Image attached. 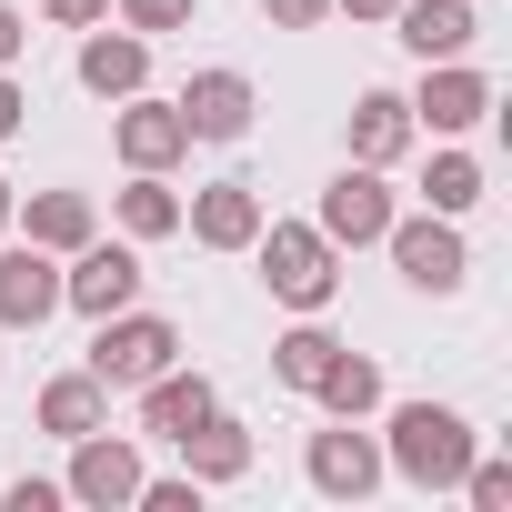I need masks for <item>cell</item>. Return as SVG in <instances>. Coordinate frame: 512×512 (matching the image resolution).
<instances>
[{
    "mask_svg": "<svg viewBox=\"0 0 512 512\" xmlns=\"http://www.w3.org/2000/svg\"><path fill=\"white\" fill-rule=\"evenodd\" d=\"M472 452L482 442L452 402H392V422H382V472H402L412 492H452Z\"/></svg>",
    "mask_w": 512,
    "mask_h": 512,
    "instance_id": "6da1fadb",
    "label": "cell"
},
{
    "mask_svg": "<svg viewBox=\"0 0 512 512\" xmlns=\"http://www.w3.org/2000/svg\"><path fill=\"white\" fill-rule=\"evenodd\" d=\"M251 251H262V292H272L282 312H332L342 251H332L322 221H262V231H251Z\"/></svg>",
    "mask_w": 512,
    "mask_h": 512,
    "instance_id": "7a4b0ae2",
    "label": "cell"
},
{
    "mask_svg": "<svg viewBox=\"0 0 512 512\" xmlns=\"http://www.w3.org/2000/svg\"><path fill=\"white\" fill-rule=\"evenodd\" d=\"M181 362V322H161V312H101L91 322V382L101 392H141L151 372H171Z\"/></svg>",
    "mask_w": 512,
    "mask_h": 512,
    "instance_id": "3957f363",
    "label": "cell"
},
{
    "mask_svg": "<svg viewBox=\"0 0 512 512\" xmlns=\"http://www.w3.org/2000/svg\"><path fill=\"white\" fill-rule=\"evenodd\" d=\"M392 272L412 282V292H462L472 282V251H462V231L442 221V211H392Z\"/></svg>",
    "mask_w": 512,
    "mask_h": 512,
    "instance_id": "277c9868",
    "label": "cell"
},
{
    "mask_svg": "<svg viewBox=\"0 0 512 512\" xmlns=\"http://www.w3.org/2000/svg\"><path fill=\"white\" fill-rule=\"evenodd\" d=\"M141 302V251L131 241H81L71 251V272H61V312H81V322H101V312H131Z\"/></svg>",
    "mask_w": 512,
    "mask_h": 512,
    "instance_id": "5b68a950",
    "label": "cell"
},
{
    "mask_svg": "<svg viewBox=\"0 0 512 512\" xmlns=\"http://www.w3.org/2000/svg\"><path fill=\"white\" fill-rule=\"evenodd\" d=\"M61 492L71 502H91V512H131V492H141V442L131 432H81L71 442V472H61Z\"/></svg>",
    "mask_w": 512,
    "mask_h": 512,
    "instance_id": "8992f818",
    "label": "cell"
},
{
    "mask_svg": "<svg viewBox=\"0 0 512 512\" xmlns=\"http://www.w3.org/2000/svg\"><path fill=\"white\" fill-rule=\"evenodd\" d=\"M412 121H422L432 141H462V131H482V121H492V71H472V61H422Z\"/></svg>",
    "mask_w": 512,
    "mask_h": 512,
    "instance_id": "52a82bcc",
    "label": "cell"
},
{
    "mask_svg": "<svg viewBox=\"0 0 512 512\" xmlns=\"http://www.w3.org/2000/svg\"><path fill=\"white\" fill-rule=\"evenodd\" d=\"M302 482H312L322 502H362V492H382V442H372L362 422H332V432L302 442Z\"/></svg>",
    "mask_w": 512,
    "mask_h": 512,
    "instance_id": "ba28073f",
    "label": "cell"
},
{
    "mask_svg": "<svg viewBox=\"0 0 512 512\" xmlns=\"http://www.w3.org/2000/svg\"><path fill=\"white\" fill-rule=\"evenodd\" d=\"M51 312H61V251L11 241L0 251V332H41Z\"/></svg>",
    "mask_w": 512,
    "mask_h": 512,
    "instance_id": "9c48e42d",
    "label": "cell"
},
{
    "mask_svg": "<svg viewBox=\"0 0 512 512\" xmlns=\"http://www.w3.org/2000/svg\"><path fill=\"white\" fill-rule=\"evenodd\" d=\"M322 231H332V251L382 241V231H392V181H382L372 161H342V181L322 191Z\"/></svg>",
    "mask_w": 512,
    "mask_h": 512,
    "instance_id": "30bf717a",
    "label": "cell"
},
{
    "mask_svg": "<svg viewBox=\"0 0 512 512\" xmlns=\"http://www.w3.org/2000/svg\"><path fill=\"white\" fill-rule=\"evenodd\" d=\"M111 141H121V161H131V171H171V161H191V121H181V101H151V91H131V101H121Z\"/></svg>",
    "mask_w": 512,
    "mask_h": 512,
    "instance_id": "8fae6325",
    "label": "cell"
},
{
    "mask_svg": "<svg viewBox=\"0 0 512 512\" xmlns=\"http://www.w3.org/2000/svg\"><path fill=\"white\" fill-rule=\"evenodd\" d=\"M181 231L201 251H251V231H262V191H251V181H211V191L181 201Z\"/></svg>",
    "mask_w": 512,
    "mask_h": 512,
    "instance_id": "7c38bea8",
    "label": "cell"
},
{
    "mask_svg": "<svg viewBox=\"0 0 512 512\" xmlns=\"http://www.w3.org/2000/svg\"><path fill=\"white\" fill-rule=\"evenodd\" d=\"M251 71H191V91H181V121H191V141H241L251 131Z\"/></svg>",
    "mask_w": 512,
    "mask_h": 512,
    "instance_id": "4fadbf2b",
    "label": "cell"
},
{
    "mask_svg": "<svg viewBox=\"0 0 512 512\" xmlns=\"http://www.w3.org/2000/svg\"><path fill=\"white\" fill-rule=\"evenodd\" d=\"M342 141H352V161L392 171V161L422 141V121H412V101H402V91H362V101H352V121H342Z\"/></svg>",
    "mask_w": 512,
    "mask_h": 512,
    "instance_id": "5bb4252c",
    "label": "cell"
},
{
    "mask_svg": "<svg viewBox=\"0 0 512 512\" xmlns=\"http://www.w3.org/2000/svg\"><path fill=\"white\" fill-rule=\"evenodd\" d=\"M392 31H402V51H412V61H462V51L482 41L472 0H402V11H392Z\"/></svg>",
    "mask_w": 512,
    "mask_h": 512,
    "instance_id": "9a60e30c",
    "label": "cell"
},
{
    "mask_svg": "<svg viewBox=\"0 0 512 512\" xmlns=\"http://www.w3.org/2000/svg\"><path fill=\"white\" fill-rule=\"evenodd\" d=\"M11 221H21V241H41V251L71 262V251L101 231V201L91 191H31V201H11Z\"/></svg>",
    "mask_w": 512,
    "mask_h": 512,
    "instance_id": "2e32d148",
    "label": "cell"
},
{
    "mask_svg": "<svg viewBox=\"0 0 512 512\" xmlns=\"http://www.w3.org/2000/svg\"><path fill=\"white\" fill-rule=\"evenodd\" d=\"M71 71H81V91H91V101H131V91L151 81V41H141V31H91Z\"/></svg>",
    "mask_w": 512,
    "mask_h": 512,
    "instance_id": "e0dca14e",
    "label": "cell"
},
{
    "mask_svg": "<svg viewBox=\"0 0 512 512\" xmlns=\"http://www.w3.org/2000/svg\"><path fill=\"white\" fill-rule=\"evenodd\" d=\"M181 462H191L201 492H211V482H241V472H251V422H231V412L211 402V412L181 432Z\"/></svg>",
    "mask_w": 512,
    "mask_h": 512,
    "instance_id": "ac0fdd59",
    "label": "cell"
},
{
    "mask_svg": "<svg viewBox=\"0 0 512 512\" xmlns=\"http://www.w3.org/2000/svg\"><path fill=\"white\" fill-rule=\"evenodd\" d=\"M312 402H322L332 422H372V412H382V362L342 342V352L322 362V382H312Z\"/></svg>",
    "mask_w": 512,
    "mask_h": 512,
    "instance_id": "d6986e66",
    "label": "cell"
},
{
    "mask_svg": "<svg viewBox=\"0 0 512 512\" xmlns=\"http://www.w3.org/2000/svg\"><path fill=\"white\" fill-rule=\"evenodd\" d=\"M211 402H221V392H211L201 372H181V362H171V372H151V382H141V432L181 442V432H191V422H201Z\"/></svg>",
    "mask_w": 512,
    "mask_h": 512,
    "instance_id": "ffe728a7",
    "label": "cell"
},
{
    "mask_svg": "<svg viewBox=\"0 0 512 512\" xmlns=\"http://www.w3.org/2000/svg\"><path fill=\"white\" fill-rule=\"evenodd\" d=\"M111 422V392L91 382V372H51L41 382V432L51 442H81V432H101Z\"/></svg>",
    "mask_w": 512,
    "mask_h": 512,
    "instance_id": "44dd1931",
    "label": "cell"
},
{
    "mask_svg": "<svg viewBox=\"0 0 512 512\" xmlns=\"http://www.w3.org/2000/svg\"><path fill=\"white\" fill-rule=\"evenodd\" d=\"M111 221H121V241H171L181 231V191L161 171H131V191H111Z\"/></svg>",
    "mask_w": 512,
    "mask_h": 512,
    "instance_id": "7402d4cb",
    "label": "cell"
},
{
    "mask_svg": "<svg viewBox=\"0 0 512 512\" xmlns=\"http://www.w3.org/2000/svg\"><path fill=\"white\" fill-rule=\"evenodd\" d=\"M472 201H482V161H472V151H432V171H422V211L462 221Z\"/></svg>",
    "mask_w": 512,
    "mask_h": 512,
    "instance_id": "603a6c76",
    "label": "cell"
},
{
    "mask_svg": "<svg viewBox=\"0 0 512 512\" xmlns=\"http://www.w3.org/2000/svg\"><path fill=\"white\" fill-rule=\"evenodd\" d=\"M332 352H342V342H332V332H322V312H302V322H292V332H282V342H272V372H282V382H292V392H312V382H322V362H332Z\"/></svg>",
    "mask_w": 512,
    "mask_h": 512,
    "instance_id": "cb8c5ba5",
    "label": "cell"
},
{
    "mask_svg": "<svg viewBox=\"0 0 512 512\" xmlns=\"http://www.w3.org/2000/svg\"><path fill=\"white\" fill-rule=\"evenodd\" d=\"M452 492H462V502H472V512H512V462H502V452H472V462H462V482H452Z\"/></svg>",
    "mask_w": 512,
    "mask_h": 512,
    "instance_id": "d4e9b609",
    "label": "cell"
},
{
    "mask_svg": "<svg viewBox=\"0 0 512 512\" xmlns=\"http://www.w3.org/2000/svg\"><path fill=\"white\" fill-rule=\"evenodd\" d=\"M111 11H121V31L161 41V31H191V11H201V0H111Z\"/></svg>",
    "mask_w": 512,
    "mask_h": 512,
    "instance_id": "484cf974",
    "label": "cell"
},
{
    "mask_svg": "<svg viewBox=\"0 0 512 512\" xmlns=\"http://www.w3.org/2000/svg\"><path fill=\"white\" fill-rule=\"evenodd\" d=\"M131 502H141V512H201V482H191V472H141Z\"/></svg>",
    "mask_w": 512,
    "mask_h": 512,
    "instance_id": "4316f807",
    "label": "cell"
},
{
    "mask_svg": "<svg viewBox=\"0 0 512 512\" xmlns=\"http://www.w3.org/2000/svg\"><path fill=\"white\" fill-rule=\"evenodd\" d=\"M262 21L272 31H312V21H332V0H262Z\"/></svg>",
    "mask_w": 512,
    "mask_h": 512,
    "instance_id": "83f0119b",
    "label": "cell"
},
{
    "mask_svg": "<svg viewBox=\"0 0 512 512\" xmlns=\"http://www.w3.org/2000/svg\"><path fill=\"white\" fill-rule=\"evenodd\" d=\"M0 502H11V512H61L71 492H61V482H31V472H21V482H11V492H0Z\"/></svg>",
    "mask_w": 512,
    "mask_h": 512,
    "instance_id": "f1b7e54d",
    "label": "cell"
},
{
    "mask_svg": "<svg viewBox=\"0 0 512 512\" xmlns=\"http://www.w3.org/2000/svg\"><path fill=\"white\" fill-rule=\"evenodd\" d=\"M41 21H61V31H91V21H111V0H41Z\"/></svg>",
    "mask_w": 512,
    "mask_h": 512,
    "instance_id": "f546056e",
    "label": "cell"
},
{
    "mask_svg": "<svg viewBox=\"0 0 512 512\" xmlns=\"http://www.w3.org/2000/svg\"><path fill=\"white\" fill-rule=\"evenodd\" d=\"M21 51H31V11H11V0H0V71H11Z\"/></svg>",
    "mask_w": 512,
    "mask_h": 512,
    "instance_id": "4dcf8cb0",
    "label": "cell"
},
{
    "mask_svg": "<svg viewBox=\"0 0 512 512\" xmlns=\"http://www.w3.org/2000/svg\"><path fill=\"white\" fill-rule=\"evenodd\" d=\"M21 121H31V91H21L11 71H0V141H21Z\"/></svg>",
    "mask_w": 512,
    "mask_h": 512,
    "instance_id": "1f68e13d",
    "label": "cell"
},
{
    "mask_svg": "<svg viewBox=\"0 0 512 512\" xmlns=\"http://www.w3.org/2000/svg\"><path fill=\"white\" fill-rule=\"evenodd\" d=\"M332 11H352V21H392L402 0H332Z\"/></svg>",
    "mask_w": 512,
    "mask_h": 512,
    "instance_id": "d6a6232c",
    "label": "cell"
},
{
    "mask_svg": "<svg viewBox=\"0 0 512 512\" xmlns=\"http://www.w3.org/2000/svg\"><path fill=\"white\" fill-rule=\"evenodd\" d=\"M11 201H21V191H11V171H0V231H11Z\"/></svg>",
    "mask_w": 512,
    "mask_h": 512,
    "instance_id": "836d02e7",
    "label": "cell"
}]
</instances>
